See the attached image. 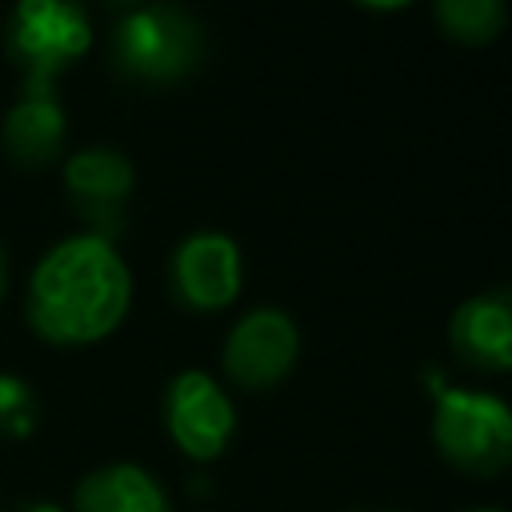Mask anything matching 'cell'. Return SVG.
<instances>
[{"mask_svg":"<svg viewBox=\"0 0 512 512\" xmlns=\"http://www.w3.org/2000/svg\"><path fill=\"white\" fill-rule=\"evenodd\" d=\"M384 512H396V508H384Z\"/></svg>","mask_w":512,"mask_h":512,"instance_id":"19","label":"cell"},{"mask_svg":"<svg viewBox=\"0 0 512 512\" xmlns=\"http://www.w3.org/2000/svg\"><path fill=\"white\" fill-rule=\"evenodd\" d=\"M300 360V328L284 308H252L244 312L220 348L224 376L248 392H264L280 384Z\"/></svg>","mask_w":512,"mask_h":512,"instance_id":"6","label":"cell"},{"mask_svg":"<svg viewBox=\"0 0 512 512\" xmlns=\"http://www.w3.org/2000/svg\"><path fill=\"white\" fill-rule=\"evenodd\" d=\"M356 4H364L372 12H396V8H408L412 0H356Z\"/></svg>","mask_w":512,"mask_h":512,"instance_id":"15","label":"cell"},{"mask_svg":"<svg viewBox=\"0 0 512 512\" xmlns=\"http://www.w3.org/2000/svg\"><path fill=\"white\" fill-rule=\"evenodd\" d=\"M72 512H172V504L164 484L148 468L132 460H112L76 480Z\"/></svg>","mask_w":512,"mask_h":512,"instance_id":"10","label":"cell"},{"mask_svg":"<svg viewBox=\"0 0 512 512\" xmlns=\"http://www.w3.org/2000/svg\"><path fill=\"white\" fill-rule=\"evenodd\" d=\"M132 160L120 148L92 144L64 160V188L80 220H88V232L112 240L124 228V212L132 200Z\"/></svg>","mask_w":512,"mask_h":512,"instance_id":"8","label":"cell"},{"mask_svg":"<svg viewBox=\"0 0 512 512\" xmlns=\"http://www.w3.org/2000/svg\"><path fill=\"white\" fill-rule=\"evenodd\" d=\"M104 8H120V12H128V8H136V4H144V0H100Z\"/></svg>","mask_w":512,"mask_h":512,"instance_id":"16","label":"cell"},{"mask_svg":"<svg viewBox=\"0 0 512 512\" xmlns=\"http://www.w3.org/2000/svg\"><path fill=\"white\" fill-rule=\"evenodd\" d=\"M92 48V20L80 0H16L4 24V52L28 92L52 84Z\"/></svg>","mask_w":512,"mask_h":512,"instance_id":"4","label":"cell"},{"mask_svg":"<svg viewBox=\"0 0 512 512\" xmlns=\"http://www.w3.org/2000/svg\"><path fill=\"white\" fill-rule=\"evenodd\" d=\"M40 424V400L32 384L16 372H0V436L4 440H28Z\"/></svg>","mask_w":512,"mask_h":512,"instance_id":"13","label":"cell"},{"mask_svg":"<svg viewBox=\"0 0 512 512\" xmlns=\"http://www.w3.org/2000/svg\"><path fill=\"white\" fill-rule=\"evenodd\" d=\"M132 304V272L112 240L76 232L56 240L32 268L24 316L32 332L60 348L112 336Z\"/></svg>","mask_w":512,"mask_h":512,"instance_id":"1","label":"cell"},{"mask_svg":"<svg viewBox=\"0 0 512 512\" xmlns=\"http://www.w3.org/2000/svg\"><path fill=\"white\" fill-rule=\"evenodd\" d=\"M436 24L444 36L460 44H488L504 32L508 24V4L504 0H432Z\"/></svg>","mask_w":512,"mask_h":512,"instance_id":"12","label":"cell"},{"mask_svg":"<svg viewBox=\"0 0 512 512\" xmlns=\"http://www.w3.org/2000/svg\"><path fill=\"white\" fill-rule=\"evenodd\" d=\"M432 444L452 468L496 476L512 464V404L484 388L444 384L432 404Z\"/></svg>","mask_w":512,"mask_h":512,"instance_id":"3","label":"cell"},{"mask_svg":"<svg viewBox=\"0 0 512 512\" xmlns=\"http://www.w3.org/2000/svg\"><path fill=\"white\" fill-rule=\"evenodd\" d=\"M12 512H68V508H60V504H52V500H20Z\"/></svg>","mask_w":512,"mask_h":512,"instance_id":"14","label":"cell"},{"mask_svg":"<svg viewBox=\"0 0 512 512\" xmlns=\"http://www.w3.org/2000/svg\"><path fill=\"white\" fill-rule=\"evenodd\" d=\"M464 512H504V508H464Z\"/></svg>","mask_w":512,"mask_h":512,"instance_id":"18","label":"cell"},{"mask_svg":"<svg viewBox=\"0 0 512 512\" xmlns=\"http://www.w3.org/2000/svg\"><path fill=\"white\" fill-rule=\"evenodd\" d=\"M4 288H8V256L0 248V296H4Z\"/></svg>","mask_w":512,"mask_h":512,"instance_id":"17","label":"cell"},{"mask_svg":"<svg viewBox=\"0 0 512 512\" xmlns=\"http://www.w3.org/2000/svg\"><path fill=\"white\" fill-rule=\"evenodd\" d=\"M448 344L476 372H512V284L468 296L448 320Z\"/></svg>","mask_w":512,"mask_h":512,"instance_id":"9","label":"cell"},{"mask_svg":"<svg viewBox=\"0 0 512 512\" xmlns=\"http://www.w3.org/2000/svg\"><path fill=\"white\" fill-rule=\"evenodd\" d=\"M168 284L172 296L188 308V312H220L240 296L244 284V260L232 236L200 228L192 236H184L172 248L168 260Z\"/></svg>","mask_w":512,"mask_h":512,"instance_id":"7","label":"cell"},{"mask_svg":"<svg viewBox=\"0 0 512 512\" xmlns=\"http://www.w3.org/2000/svg\"><path fill=\"white\" fill-rule=\"evenodd\" d=\"M204 24L168 0H144L108 32V64L120 80L164 88L192 76L204 60Z\"/></svg>","mask_w":512,"mask_h":512,"instance_id":"2","label":"cell"},{"mask_svg":"<svg viewBox=\"0 0 512 512\" xmlns=\"http://www.w3.org/2000/svg\"><path fill=\"white\" fill-rule=\"evenodd\" d=\"M164 428L168 440L196 464H212L236 436V404L224 384L204 368H184L168 380L164 400Z\"/></svg>","mask_w":512,"mask_h":512,"instance_id":"5","label":"cell"},{"mask_svg":"<svg viewBox=\"0 0 512 512\" xmlns=\"http://www.w3.org/2000/svg\"><path fill=\"white\" fill-rule=\"evenodd\" d=\"M64 132H68V116H64L56 92H28V88L4 112V124H0L4 152L20 168L52 164L64 148Z\"/></svg>","mask_w":512,"mask_h":512,"instance_id":"11","label":"cell"}]
</instances>
